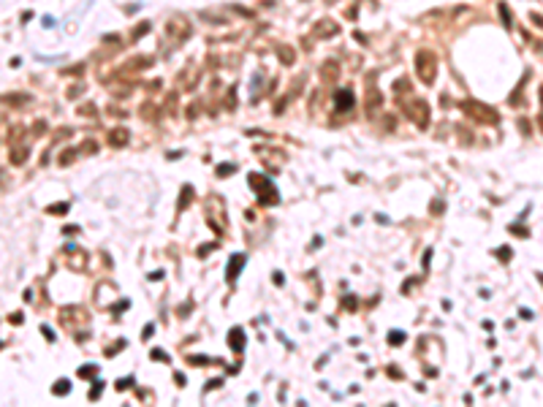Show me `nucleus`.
I'll use <instances>...</instances> for the list:
<instances>
[{
  "label": "nucleus",
  "mask_w": 543,
  "mask_h": 407,
  "mask_svg": "<svg viewBox=\"0 0 543 407\" xmlns=\"http://www.w3.org/2000/svg\"><path fill=\"white\" fill-rule=\"evenodd\" d=\"M204 217H207V225L212 228L217 236H223L228 231V212H226V201L223 196H209L207 198V209H204Z\"/></svg>",
  "instance_id": "f257e3e1"
},
{
  "label": "nucleus",
  "mask_w": 543,
  "mask_h": 407,
  "mask_svg": "<svg viewBox=\"0 0 543 407\" xmlns=\"http://www.w3.org/2000/svg\"><path fill=\"white\" fill-rule=\"evenodd\" d=\"M399 109H402V114L410 120V122H416L418 128H426L429 125V106H426V101H421V98H402L399 95Z\"/></svg>",
  "instance_id": "f03ea898"
},
{
  "label": "nucleus",
  "mask_w": 543,
  "mask_h": 407,
  "mask_svg": "<svg viewBox=\"0 0 543 407\" xmlns=\"http://www.w3.org/2000/svg\"><path fill=\"white\" fill-rule=\"evenodd\" d=\"M459 106H462L464 114H467L473 122H478V125H497V122H500L497 111H494L492 106H486V103H481V101L467 98V101H462Z\"/></svg>",
  "instance_id": "7ed1b4c3"
},
{
  "label": "nucleus",
  "mask_w": 543,
  "mask_h": 407,
  "mask_svg": "<svg viewBox=\"0 0 543 407\" xmlns=\"http://www.w3.org/2000/svg\"><path fill=\"white\" fill-rule=\"evenodd\" d=\"M247 182L253 185V190H255V196H258V204L261 206H272V204L280 201V196H277V190H274V185L269 182V177L250 174V177H247Z\"/></svg>",
  "instance_id": "20e7f679"
},
{
  "label": "nucleus",
  "mask_w": 543,
  "mask_h": 407,
  "mask_svg": "<svg viewBox=\"0 0 543 407\" xmlns=\"http://www.w3.org/2000/svg\"><path fill=\"white\" fill-rule=\"evenodd\" d=\"M416 73L424 84H435L437 79V57L432 52H418L416 54Z\"/></svg>",
  "instance_id": "39448f33"
},
{
  "label": "nucleus",
  "mask_w": 543,
  "mask_h": 407,
  "mask_svg": "<svg viewBox=\"0 0 543 407\" xmlns=\"http://www.w3.org/2000/svg\"><path fill=\"white\" fill-rule=\"evenodd\" d=\"M372 79H375V76H369V82H367V117H369V120H375L378 111H380V106H383V95L378 92V87H375Z\"/></svg>",
  "instance_id": "423d86ee"
},
{
  "label": "nucleus",
  "mask_w": 543,
  "mask_h": 407,
  "mask_svg": "<svg viewBox=\"0 0 543 407\" xmlns=\"http://www.w3.org/2000/svg\"><path fill=\"white\" fill-rule=\"evenodd\" d=\"M166 33L171 35V38H174V44H179V41H185L188 35H190V25H188L185 16H171Z\"/></svg>",
  "instance_id": "0eeeda50"
},
{
  "label": "nucleus",
  "mask_w": 543,
  "mask_h": 407,
  "mask_svg": "<svg viewBox=\"0 0 543 407\" xmlns=\"http://www.w3.org/2000/svg\"><path fill=\"white\" fill-rule=\"evenodd\" d=\"M245 263H247V255H245V253L231 255V261H228V266H226V280H228V282H234L236 277H239V272H242Z\"/></svg>",
  "instance_id": "6e6552de"
},
{
  "label": "nucleus",
  "mask_w": 543,
  "mask_h": 407,
  "mask_svg": "<svg viewBox=\"0 0 543 407\" xmlns=\"http://www.w3.org/2000/svg\"><path fill=\"white\" fill-rule=\"evenodd\" d=\"M337 33H340V25L334 20H321L312 27V35H318V38H331V35H337Z\"/></svg>",
  "instance_id": "1a4fd4ad"
},
{
  "label": "nucleus",
  "mask_w": 543,
  "mask_h": 407,
  "mask_svg": "<svg viewBox=\"0 0 543 407\" xmlns=\"http://www.w3.org/2000/svg\"><path fill=\"white\" fill-rule=\"evenodd\" d=\"M353 103H356V98H353V92H350V90H340L337 95H334L337 111H350V109H353Z\"/></svg>",
  "instance_id": "9d476101"
},
{
  "label": "nucleus",
  "mask_w": 543,
  "mask_h": 407,
  "mask_svg": "<svg viewBox=\"0 0 543 407\" xmlns=\"http://www.w3.org/2000/svg\"><path fill=\"white\" fill-rule=\"evenodd\" d=\"M128 139H130L128 128H114V130H109V144L111 147H125Z\"/></svg>",
  "instance_id": "9b49d317"
},
{
  "label": "nucleus",
  "mask_w": 543,
  "mask_h": 407,
  "mask_svg": "<svg viewBox=\"0 0 543 407\" xmlns=\"http://www.w3.org/2000/svg\"><path fill=\"white\" fill-rule=\"evenodd\" d=\"M27 155H30V149H27V144H14V149H11V166H22L25 160H27Z\"/></svg>",
  "instance_id": "f8f14e48"
},
{
  "label": "nucleus",
  "mask_w": 543,
  "mask_h": 407,
  "mask_svg": "<svg viewBox=\"0 0 543 407\" xmlns=\"http://www.w3.org/2000/svg\"><path fill=\"white\" fill-rule=\"evenodd\" d=\"M228 342H231V347L236 350V353H242V347H245V331L239 326L231 328V331H228Z\"/></svg>",
  "instance_id": "ddd939ff"
},
{
  "label": "nucleus",
  "mask_w": 543,
  "mask_h": 407,
  "mask_svg": "<svg viewBox=\"0 0 543 407\" xmlns=\"http://www.w3.org/2000/svg\"><path fill=\"white\" fill-rule=\"evenodd\" d=\"M337 73H340V65H337V60H326V63H323V68H321V76L326 79V82L337 79Z\"/></svg>",
  "instance_id": "4468645a"
},
{
  "label": "nucleus",
  "mask_w": 543,
  "mask_h": 407,
  "mask_svg": "<svg viewBox=\"0 0 543 407\" xmlns=\"http://www.w3.org/2000/svg\"><path fill=\"white\" fill-rule=\"evenodd\" d=\"M190 201H193V187L185 185V190L179 193V204H177V209H185V206H188Z\"/></svg>",
  "instance_id": "2eb2a0df"
},
{
  "label": "nucleus",
  "mask_w": 543,
  "mask_h": 407,
  "mask_svg": "<svg viewBox=\"0 0 543 407\" xmlns=\"http://www.w3.org/2000/svg\"><path fill=\"white\" fill-rule=\"evenodd\" d=\"M68 391H71V383L65 380V377H63V380H57V385H52V394L54 396H65Z\"/></svg>",
  "instance_id": "dca6fc26"
},
{
  "label": "nucleus",
  "mask_w": 543,
  "mask_h": 407,
  "mask_svg": "<svg viewBox=\"0 0 543 407\" xmlns=\"http://www.w3.org/2000/svg\"><path fill=\"white\" fill-rule=\"evenodd\" d=\"M79 155H82V152H79L76 147H68V149H65V152L60 155V166H68L71 160H73V158H79Z\"/></svg>",
  "instance_id": "f3484780"
},
{
  "label": "nucleus",
  "mask_w": 543,
  "mask_h": 407,
  "mask_svg": "<svg viewBox=\"0 0 543 407\" xmlns=\"http://www.w3.org/2000/svg\"><path fill=\"white\" fill-rule=\"evenodd\" d=\"M84 266H87V255L82 250H76V255L71 258V269H84Z\"/></svg>",
  "instance_id": "a211bd4d"
},
{
  "label": "nucleus",
  "mask_w": 543,
  "mask_h": 407,
  "mask_svg": "<svg viewBox=\"0 0 543 407\" xmlns=\"http://www.w3.org/2000/svg\"><path fill=\"white\" fill-rule=\"evenodd\" d=\"M405 339H407V337H405V331H397V328H394V331H388V345H394V347H397V345H402Z\"/></svg>",
  "instance_id": "6ab92c4d"
},
{
  "label": "nucleus",
  "mask_w": 543,
  "mask_h": 407,
  "mask_svg": "<svg viewBox=\"0 0 543 407\" xmlns=\"http://www.w3.org/2000/svg\"><path fill=\"white\" fill-rule=\"evenodd\" d=\"M280 60H283L285 65H291L293 60H296V54H293V52L288 49V46H280Z\"/></svg>",
  "instance_id": "aec40b11"
},
{
  "label": "nucleus",
  "mask_w": 543,
  "mask_h": 407,
  "mask_svg": "<svg viewBox=\"0 0 543 407\" xmlns=\"http://www.w3.org/2000/svg\"><path fill=\"white\" fill-rule=\"evenodd\" d=\"M500 14H502V25L511 27V25H513V16H511V11H508V3H500Z\"/></svg>",
  "instance_id": "412c9836"
},
{
  "label": "nucleus",
  "mask_w": 543,
  "mask_h": 407,
  "mask_svg": "<svg viewBox=\"0 0 543 407\" xmlns=\"http://www.w3.org/2000/svg\"><path fill=\"white\" fill-rule=\"evenodd\" d=\"M234 171H236L234 163H220V168H217V177H226V174H234Z\"/></svg>",
  "instance_id": "4be33fe9"
},
{
  "label": "nucleus",
  "mask_w": 543,
  "mask_h": 407,
  "mask_svg": "<svg viewBox=\"0 0 543 407\" xmlns=\"http://www.w3.org/2000/svg\"><path fill=\"white\" fill-rule=\"evenodd\" d=\"M49 212H52V215H65V212H68V204H65V201L52 204V206H49Z\"/></svg>",
  "instance_id": "5701e85b"
},
{
  "label": "nucleus",
  "mask_w": 543,
  "mask_h": 407,
  "mask_svg": "<svg viewBox=\"0 0 543 407\" xmlns=\"http://www.w3.org/2000/svg\"><path fill=\"white\" fill-rule=\"evenodd\" d=\"M149 356H152V358H155V361H163V364L168 361V353H166V350H160V347H155V350H152V353H149Z\"/></svg>",
  "instance_id": "b1692460"
},
{
  "label": "nucleus",
  "mask_w": 543,
  "mask_h": 407,
  "mask_svg": "<svg viewBox=\"0 0 543 407\" xmlns=\"http://www.w3.org/2000/svg\"><path fill=\"white\" fill-rule=\"evenodd\" d=\"M188 361H193V364H198V366H201V364H212L215 358H209V356H190Z\"/></svg>",
  "instance_id": "393cba45"
},
{
  "label": "nucleus",
  "mask_w": 543,
  "mask_h": 407,
  "mask_svg": "<svg viewBox=\"0 0 543 407\" xmlns=\"http://www.w3.org/2000/svg\"><path fill=\"white\" fill-rule=\"evenodd\" d=\"M101 394H103V385H101V380H95V385L90 388V399H98Z\"/></svg>",
  "instance_id": "a878e982"
},
{
  "label": "nucleus",
  "mask_w": 543,
  "mask_h": 407,
  "mask_svg": "<svg viewBox=\"0 0 543 407\" xmlns=\"http://www.w3.org/2000/svg\"><path fill=\"white\" fill-rule=\"evenodd\" d=\"M95 372H98V366H95V364L82 366V369H79V377H90V375H95Z\"/></svg>",
  "instance_id": "bb28decb"
},
{
  "label": "nucleus",
  "mask_w": 543,
  "mask_h": 407,
  "mask_svg": "<svg viewBox=\"0 0 543 407\" xmlns=\"http://www.w3.org/2000/svg\"><path fill=\"white\" fill-rule=\"evenodd\" d=\"M95 149H98V147H95V141H84V147L79 149V152H82V155H92Z\"/></svg>",
  "instance_id": "cd10ccee"
},
{
  "label": "nucleus",
  "mask_w": 543,
  "mask_h": 407,
  "mask_svg": "<svg viewBox=\"0 0 543 407\" xmlns=\"http://www.w3.org/2000/svg\"><path fill=\"white\" fill-rule=\"evenodd\" d=\"M133 383V377H122V380H117V391H125V388H130Z\"/></svg>",
  "instance_id": "c85d7f7f"
},
{
  "label": "nucleus",
  "mask_w": 543,
  "mask_h": 407,
  "mask_svg": "<svg viewBox=\"0 0 543 407\" xmlns=\"http://www.w3.org/2000/svg\"><path fill=\"white\" fill-rule=\"evenodd\" d=\"M6 101H8V103H25L27 95H6Z\"/></svg>",
  "instance_id": "c756f323"
},
{
  "label": "nucleus",
  "mask_w": 543,
  "mask_h": 407,
  "mask_svg": "<svg viewBox=\"0 0 543 407\" xmlns=\"http://www.w3.org/2000/svg\"><path fill=\"white\" fill-rule=\"evenodd\" d=\"M497 258H500V261H508V258H511V250H508V247H500V250H497Z\"/></svg>",
  "instance_id": "7c9ffc66"
},
{
  "label": "nucleus",
  "mask_w": 543,
  "mask_h": 407,
  "mask_svg": "<svg viewBox=\"0 0 543 407\" xmlns=\"http://www.w3.org/2000/svg\"><path fill=\"white\" fill-rule=\"evenodd\" d=\"M217 247V244H204V247H198V255H207V253H212Z\"/></svg>",
  "instance_id": "2f4dec72"
},
{
  "label": "nucleus",
  "mask_w": 543,
  "mask_h": 407,
  "mask_svg": "<svg viewBox=\"0 0 543 407\" xmlns=\"http://www.w3.org/2000/svg\"><path fill=\"white\" fill-rule=\"evenodd\" d=\"M443 212V201H432V215H440Z\"/></svg>",
  "instance_id": "473e14b6"
},
{
  "label": "nucleus",
  "mask_w": 543,
  "mask_h": 407,
  "mask_svg": "<svg viewBox=\"0 0 543 407\" xmlns=\"http://www.w3.org/2000/svg\"><path fill=\"white\" fill-rule=\"evenodd\" d=\"M8 320H11V323H22V312H14V315H8Z\"/></svg>",
  "instance_id": "72a5a7b5"
},
{
  "label": "nucleus",
  "mask_w": 543,
  "mask_h": 407,
  "mask_svg": "<svg viewBox=\"0 0 543 407\" xmlns=\"http://www.w3.org/2000/svg\"><path fill=\"white\" fill-rule=\"evenodd\" d=\"M41 331H44V337H46V339H54V334H52V328H49V326H41Z\"/></svg>",
  "instance_id": "f704fd0d"
},
{
  "label": "nucleus",
  "mask_w": 543,
  "mask_h": 407,
  "mask_svg": "<svg viewBox=\"0 0 543 407\" xmlns=\"http://www.w3.org/2000/svg\"><path fill=\"white\" fill-rule=\"evenodd\" d=\"M519 122H521V125H519V128H521V133H530V125H527V120H519Z\"/></svg>",
  "instance_id": "c9c22d12"
},
{
  "label": "nucleus",
  "mask_w": 543,
  "mask_h": 407,
  "mask_svg": "<svg viewBox=\"0 0 543 407\" xmlns=\"http://www.w3.org/2000/svg\"><path fill=\"white\" fill-rule=\"evenodd\" d=\"M76 231H79L76 225H68V228H63V234H68V236H71V234H76Z\"/></svg>",
  "instance_id": "e433bc0d"
},
{
  "label": "nucleus",
  "mask_w": 543,
  "mask_h": 407,
  "mask_svg": "<svg viewBox=\"0 0 543 407\" xmlns=\"http://www.w3.org/2000/svg\"><path fill=\"white\" fill-rule=\"evenodd\" d=\"M538 122H540V130H543V117H540V120H538Z\"/></svg>",
  "instance_id": "4c0bfd02"
}]
</instances>
